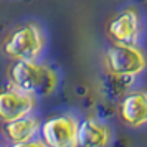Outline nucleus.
Returning <instances> with one entry per match:
<instances>
[{"label":"nucleus","mask_w":147,"mask_h":147,"mask_svg":"<svg viewBox=\"0 0 147 147\" xmlns=\"http://www.w3.org/2000/svg\"><path fill=\"white\" fill-rule=\"evenodd\" d=\"M8 80L13 88H18L35 98L51 94L58 86V74L40 61H13L8 69Z\"/></svg>","instance_id":"nucleus-1"},{"label":"nucleus","mask_w":147,"mask_h":147,"mask_svg":"<svg viewBox=\"0 0 147 147\" xmlns=\"http://www.w3.org/2000/svg\"><path fill=\"white\" fill-rule=\"evenodd\" d=\"M45 48V33L38 23L28 22L15 28L3 41L2 51L13 61H36Z\"/></svg>","instance_id":"nucleus-2"},{"label":"nucleus","mask_w":147,"mask_h":147,"mask_svg":"<svg viewBox=\"0 0 147 147\" xmlns=\"http://www.w3.org/2000/svg\"><path fill=\"white\" fill-rule=\"evenodd\" d=\"M104 63L109 73L116 76H137L147 68L146 51L137 45L114 41L104 53Z\"/></svg>","instance_id":"nucleus-3"},{"label":"nucleus","mask_w":147,"mask_h":147,"mask_svg":"<svg viewBox=\"0 0 147 147\" xmlns=\"http://www.w3.org/2000/svg\"><path fill=\"white\" fill-rule=\"evenodd\" d=\"M80 122L71 114H56L41 122L40 139L47 147H80Z\"/></svg>","instance_id":"nucleus-4"},{"label":"nucleus","mask_w":147,"mask_h":147,"mask_svg":"<svg viewBox=\"0 0 147 147\" xmlns=\"http://www.w3.org/2000/svg\"><path fill=\"white\" fill-rule=\"evenodd\" d=\"M35 106H36V98L18 88L10 86L8 89L0 91V121L2 122L22 119L33 113Z\"/></svg>","instance_id":"nucleus-5"},{"label":"nucleus","mask_w":147,"mask_h":147,"mask_svg":"<svg viewBox=\"0 0 147 147\" xmlns=\"http://www.w3.org/2000/svg\"><path fill=\"white\" fill-rule=\"evenodd\" d=\"M140 17L137 10L127 8L121 13L113 17L107 23V33L117 43H129V45H137L140 38Z\"/></svg>","instance_id":"nucleus-6"},{"label":"nucleus","mask_w":147,"mask_h":147,"mask_svg":"<svg viewBox=\"0 0 147 147\" xmlns=\"http://www.w3.org/2000/svg\"><path fill=\"white\" fill-rule=\"evenodd\" d=\"M119 117L127 127H142L147 124V93L136 91L127 94L119 106Z\"/></svg>","instance_id":"nucleus-7"},{"label":"nucleus","mask_w":147,"mask_h":147,"mask_svg":"<svg viewBox=\"0 0 147 147\" xmlns=\"http://www.w3.org/2000/svg\"><path fill=\"white\" fill-rule=\"evenodd\" d=\"M113 132L107 124L98 119L88 117L80 122L78 142L80 147H107L111 144Z\"/></svg>","instance_id":"nucleus-8"},{"label":"nucleus","mask_w":147,"mask_h":147,"mask_svg":"<svg viewBox=\"0 0 147 147\" xmlns=\"http://www.w3.org/2000/svg\"><path fill=\"white\" fill-rule=\"evenodd\" d=\"M41 122L38 117H35L32 114H28L22 119L10 121V122H3V134L7 140H10L12 144H22L32 140L40 132Z\"/></svg>","instance_id":"nucleus-9"},{"label":"nucleus","mask_w":147,"mask_h":147,"mask_svg":"<svg viewBox=\"0 0 147 147\" xmlns=\"http://www.w3.org/2000/svg\"><path fill=\"white\" fill-rule=\"evenodd\" d=\"M12 147H47V146L41 139H32L27 140V142H22V144H12Z\"/></svg>","instance_id":"nucleus-10"}]
</instances>
